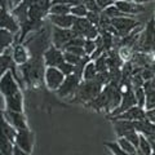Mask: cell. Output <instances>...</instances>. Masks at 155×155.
<instances>
[{
	"instance_id": "cell-43",
	"label": "cell",
	"mask_w": 155,
	"mask_h": 155,
	"mask_svg": "<svg viewBox=\"0 0 155 155\" xmlns=\"http://www.w3.org/2000/svg\"><path fill=\"white\" fill-rule=\"evenodd\" d=\"M13 155H30V154L26 153V151H23V150H21L18 146H16V145H14V151H13Z\"/></svg>"
},
{
	"instance_id": "cell-42",
	"label": "cell",
	"mask_w": 155,
	"mask_h": 155,
	"mask_svg": "<svg viewBox=\"0 0 155 155\" xmlns=\"http://www.w3.org/2000/svg\"><path fill=\"white\" fill-rule=\"evenodd\" d=\"M145 137L147 138V141L150 142V145H151V149H153V151H155V133L147 134V136H145Z\"/></svg>"
},
{
	"instance_id": "cell-18",
	"label": "cell",
	"mask_w": 155,
	"mask_h": 155,
	"mask_svg": "<svg viewBox=\"0 0 155 155\" xmlns=\"http://www.w3.org/2000/svg\"><path fill=\"white\" fill-rule=\"evenodd\" d=\"M49 21L56 27L72 28V25H74V21H75V16H72V14H65V16H52V14H49Z\"/></svg>"
},
{
	"instance_id": "cell-25",
	"label": "cell",
	"mask_w": 155,
	"mask_h": 155,
	"mask_svg": "<svg viewBox=\"0 0 155 155\" xmlns=\"http://www.w3.org/2000/svg\"><path fill=\"white\" fill-rule=\"evenodd\" d=\"M14 145L11 140H8L4 136H0V153L4 155H13Z\"/></svg>"
},
{
	"instance_id": "cell-7",
	"label": "cell",
	"mask_w": 155,
	"mask_h": 155,
	"mask_svg": "<svg viewBox=\"0 0 155 155\" xmlns=\"http://www.w3.org/2000/svg\"><path fill=\"white\" fill-rule=\"evenodd\" d=\"M65 75L61 72L58 67H47L44 74V83L48 89L57 91L65 80Z\"/></svg>"
},
{
	"instance_id": "cell-5",
	"label": "cell",
	"mask_w": 155,
	"mask_h": 155,
	"mask_svg": "<svg viewBox=\"0 0 155 155\" xmlns=\"http://www.w3.org/2000/svg\"><path fill=\"white\" fill-rule=\"evenodd\" d=\"M75 36H78V35L72 31V28H61V27H56V26H53V28H52V44L61 51H62V48Z\"/></svg>"
},
{
	"instance_id": "cell-32",
	"label": "cell",
	"mask_w": 155,
	"mask_h": 155,
	"mask_svg": "<svg viewBox=\"0 0 155 155\" xmlns=\"http://www.w3.org/2000/svg\"><path fill=\"white\" fill-rule=\"evenodd\" d=\"M102 12H104L109 18H118V17H124V16H125V14H123L118 8L115 7V4H114V5H111V7H109V8H106L105 11H102ZM129 17H130V16H129Z\"/></svg>"
},
{
	"instance_id": "cell-26",
	"label": "cell",
	"mask_w": 155,
	"mask_h": 155,
	"mask_svg": "<svg viewBox=\"0 0 155 155\" xmlns=\"http://www.w3.org/2000/svg\"><path fill=\"white\" fill-rule=\"evenodd\" d=\"M96 65L97 72H105L109 71V65H107V52H105L104 54H101L98 58H96L93 61Z\"/></svg>"
},
{
	"instance_id": "cell-29",
	"label": "cell",
	"mask_w": 155,
	"mask_h": 155,
	"mask_svg": "<svg viewBox=\"0 0 155 155\" xmlns=\"http://www.w3.org/2000/svg\"><path fill=\"white\" fill-rule=\"evenodd\" d=\"M118 145L124 150L125 153H128L129 155H133V154L137 153V149L134 147V145L130 143L125 137H120V138H119V141H118Z\"/></svg>"
},
{
	"instance_id": "cell-35",
	"label": "cell",
	"mask_w": 155,
	"mask_h": 155,
	"mask_svg": "<svg viewBox=\"0 0 155 155\" xmlns=\"http://www.w3.org/2000/svg\"><path fill=\"white\" fill-rule=\"evenodd\" d=\"M124 137L127 138L132 145H134V147L137 149L138 143H140V133H138V132H136V130H132V132H129V133L125 134Z\"/></svg>"
},
{
	"instance_id": "cell-47",
	"label": "cell",
	"mask_w": 155,
	"mask_h": 155,
	"mask_svg": "<svg viewBox=\"0 0 155 155\" xmlns=\"http://www.w3.org/2000/svg\"><path fill=\"white\" fill-rule=\"evenodd\" d=\"M151 155H155V151H153V153H151Z\"/></svg>"
},
{
	"instance_id": "cell-24",
	"label": "cell",
	"mask_w": 155,
	"mask_h": 155,
	"mask_svg": "<svg viewBox=\"0 0 155 155\" xmlns=\"http://www.w3.org/2000/svg\"><path fill=\"white\" fill-rule=\"evenodd\" d=\"M71 7L65 5V4H51L49 14L52 16H65V14H70Z\"/></svg>"
},
{
	"instance_id": "cell-20",
	"label": "cell",
	"mask_w": 155,
	"mask_h": 155,
	"mask_svg": "<svg viewBox=\"0 0 155 155\" xmlns=\"http://www.w3.org/2000/svg\"><path fill=\"white\" fill-rule=\"evenodd\" d=\"M11 13L13 14V17L17 19V22L21 25V23H23L28 19V5L22 0L18 5H16L12 9Z\"/></svg>"
},
{
	"instance_id": "cell-14",
	"label": "cell",
	"mask_w": 155,
	"mask_h": 155,
	"mask_svg": "<svg viewBox=\"0 0 155 155\" xmlns=\"http://www.w3.org/2000/svg\"><path fill=\"white\" fill-rule=\"evenodd\" d=\"M143 120L146 119V115H145V110L142 107H140V106H133V107H130L129 110L124 111V113L116 115V116H113L111 120Z\"/></svg>"
},
{
	"instance_id": "cell-36",
	"label": "cell",
	"mask_w": 155,
	"mask_h": 155,
	"mask_svg": "<svg viewBox=\"0 0 155 155\" xmlns=\"http://www.w3.org/2000/svg\"><path fill=\"white\" fill-rule=\"evenodd\" d=\"M84 52L87 56H92V53L96 51V43L94 40H89V39H85V43H84Z\"/></svg>"
},
{
	"instance_id": "cell-11",
	"label": "cell",
	"mask_w": 155,
	"mask_h": 155,
	"mask_svg": "<svg viewBox=\"0 0 155 155\" xmlns=\"http://www.w3.org/2000/svg\"><path fill=\"white\" fill-rule=\"evenodd\" d=\"M30 53H28L26 45L23 43H14L12 47V58L14 61V64L21 66L23 64L30 60Z\"/></svg>"
},
{
	"instance_id": "cell-38",
	"label": "cell",
	"mask_w": 155,
	"mask_h": 155,
	"mask_svg": "<svg viewBox=\"0 0 155 155\" xmlns=\"http://www.w3.org/2000/svg\"><path fill=\"white\" fill-rule=\"evenodd\" d=\"M62 52H70V53H72V54H76V56H79V57L87 56L83 47H67L66 49H64Z\"/></svg>"
},
{
	"instance_id": "cell-17",
	"label": "cell",
	"mask_w": 155,
	"mask_h": 155,
	"mask_svg": "<svg viewBox=\"0 0 155 155\" xmlns=\"http://www.w3.org/2000/svg\"><path fill=\"white\" fill-rule=\"evenodd\" d=\"M16 43V35L4 28H0V54H4Z\"/></svg>"
},
{
	"instance_id": "cell-31",
	"label": "cell",
	"mask_w": 155,
	"mask_h": 155,
	"mask_svg": "<svg viewBox=\"0 0 155 155\" xmlns=\"http://www.w3.org/2000/svg\"><path fill=\"white\" fill-rule=\"evenodd\" d=\"M134 97H136V101H137V106L143 109L145 107V101H146V93H145L143 87L142 88L134 89Z\"/></svg>"
},
{
	"instance_id": "cell-40",
	"label": "cell",
	"mask_w": 155,
	"mask_h": 155,
	"mask_svg": "<svg viewBox=\"0 0 155 155\" xmlns=\"http://www.w3.org/2000/svg\"><path fill=\"white\" fill-rule=\"evenodd\" d=\"M96 3H97V5L100 7L101 11H105L106 8L114 5V4H115V0H96Z\"/></svg>"
},
{
	"instance_id": "cell-41",
	"label": "cell",
	"mask_w": 155,
	"mask_h": 155,
	"mask_svg": "<svg viewBox=\"0 0 155 155\" xmlns=\"http://www.w3.org/2000/svg\"><path fill=\"white\" fill-rule=\"evenodd\" d=\"M145 115H146V119H147V120H150L151 123L155 124V109L145 110Z\"/></svg>"
},
{
	"instance_id": "cell-46",
	"label": "cell",
	"mask_w": 155,
	"mask_h": 155,
	"mask_svg": "<svg viewBox=\"0 0 155 155\" xmlns=\"http://www.w3.org/2000/svg\"><path fill=\"white\" fill-rule=\"evenodd\" d=\"M9 2H11V4H12V7H13V3H12V0H9Z\"/></svg>"
},
{
	"instance_id": "cell-30",
	"label": "cell",
	"mask_w": 155,
	"mask_h": 155,
	"mask_svg": "<svg viewBox=\"0 0 155 155\" xmlns=\"http://www.w3.org/2000/svg\"><path fill=\"white\" fill-rule=\"evenodd\" d=\"M70 14H72V16L75 17H85L87 14H88V9H87L85 4H79V5H74L71 7V12Z\"/></svg>"
},
{
	"instance_id": "cell-23",
	"label": "cell",
	"mask_w": 155,
	"mask_h": 155,
	"mask_svg": "<svg viewBox=\"0 0 155 155\" xmlns=\"http://www.w3.org/2000/svg\"><path fill=\"white\" fill-rule=\"evenodd\" d=\"M137 153L140 155H151V153H153L151 145L147 141V138L141 133H140V143L137 146Z\"/></svg>"
},
{
	"instance_id": "cell-44",
	"label": "cell",
	"mask_w": 155,
	"mask_h": 155,
	"mask_svg": "<svg viewBox=\"0 0 155 155\" xmlns=\"http://www.w3.org/2000/svg\"><path fill=\"white\" fill-rule=\"evenodd\" d=\"M133 3H137V4H145V3H150V2H154V0H130Z\"/></svg>"
},
{
	"instance_id": "cell-6",
	"label": "cell",
	"mask_w": 155,
	"mask_h": 155,
	"mask_svg": "<svg viewBox=\"0 0 155 155\" xmlns=\"http://www.w3.org/2000/svg\"><path fill=\"white\" fill-rule=\"evenodd\" d=\"M80 83H81V78L78 76L75 72H74V74L67 75L65 78L64 83L61 84V87L56 92H57V94L60 96V97L65 98V97H69V96L75 94V92H76L78 87H79Z\"/></svg>"
},
{
	"instance_id": "cell-48",
	"label": "cell",
	"mask_w": 155,
	"mask_h": 155,
	"mask_svg": "<svg viewBox=\"0 0 155 155\" xmlns=\"http://www.w3.org/2000/svg\"><path fill=\"white\" fill-rule=\"evenodd\" d=\"M133 155H140V154H138V153H136V154H133Z\"/></svg>"
},
{
	"instance_id": "cell-2",
	"label": "cell",
	"mask_w": 155,
	"mask_h": 155,
	"mask_svg": "<svg viewBox=\"0 0 155 155\" xmlns=\"http://www.w3.org/2000/svg\"><path fill=\"white\" fill-rule=\"evenodd\" d=\"M101 92H102V84L96 78L92 80H81L75 92V100L87 105L93 101Z\"/></svg>"
},
{
	"instance_id": "cell-49",
	"label": "cell",
	"mask_w": 155,
	"mask_h": 155,
	"mask_svg": "<svg viewBox=\"0 0 155 155\" xmlns=\"http://www.w3.org/2000/svg\"><path fill=\"white\" fill-rule=\"evenodd\" d=\"M154 19H155V11H154Z\"/></svg>"
},
{
	"instance_id": "cell-13",
	"label": "cell",
	"mask_w": 155,
	"mask_h": 155,
	"mask_svg": "<svg viewBox=\"0 0 155 155\" xmlns=\"http://www.w3.org/2000/svg\"><path fill=\"white\" fill-rule=\"evenodd\" d=\"M0 28H4V30L17 35L19 32V23L9 11H3L2 16H0Z\"/></svg>"
},
{
	"instance_id": "cell-50",
	"label": "cell",
	"mask_w": 155,
	"mask_h": 155,
	"mask_svg": "<svg viewBox=\"0 0 155 155\" xmlns=\"http://www.w3.org/2000/svg\"><path fill=\"white\" fill-rule=\"evenodd\" d=\"M0 155H4V154H2V153H0Z\"/></svg>"
},
{
	"instance_id": "cell-3",
	"label": "cell",
	"mask_w": 155,
	"mask_h": 155,
	"mask_svg": "<svg viewBox=\"0 0 155 155\" xmlns=\"http://www.w3.org/2000/svg\"><path fill=\"white\" fill-rule=\"evenodd\" d=\"M0 93L3 94L4 101L22 94L21 89H19V84L16 80V78H14L12 70H8L0 78Z\"/></svg>"
},
{
	"instance_id": "cell-4",
	"label": "cell",
	"mask_w": 155,
	"mask_h": 155,
	"mask_svg": "<svg viewBox=\"0 0 155 155\" xmlns=\"http://www.w3.org/2000/svg\"><path fill=\"white\" fill-rule=\"evenodd\" d=\"M141 23L138 21H136L134 18L129 17V16H124V17H118V18H111V26L115 28L118 36L124 38L128 34L134 30L137 26H140Z\"/></svg>"
},
{
	"instance_id": "cell-28",
	"label": "cell",
	"mask_w": 155,
	"mask_h": 155,
	"mask_svg": "<svg viewBox=\"0 0 155 155\" xmlns=\"http://www.w3.org/2000/svg\"><path fill=\"white\" fill-rule=\"evenodd\" d=\"M133 53H134L133 49L129 47H120L118 49V54L120 57V60L123 61V64L124 62H130V60L133 57Z\"/></svg>"
},
{
	"instance_id": "cell-10",
	"label": "cell",
	"mask_w": 155,
	"mask_h": 155,
	"mask_svg": "<svg viewBox=\"0 0 155 155\" xmlns=\"http://www.w3.org/2000/svg\"><path fill=\"white\" fill-rule=\"evenodd\" d=\"M122 94H123L122 102H120V105L118 106V109H115L113 113H111L110 118H113V116H116V115L124 113V111L129 110L130 107H133V106H137V101H136L134 91L133 89H128L127 92H123Z\"/></svg>"
},
{
	"instance_id": "cell-9",
	"label": "cell",
	"mask_w": 155,
	"mask_h": 155,
	"mask_svg": "<svg viewBox=\"0 0 155 155\" xmlns=\"http://www.w3.org/2000/svg\"><path fill=\"white\" fill-rule=\"evenodd\" d=\"M43 57H44V62H45L47 67H58L62 62H65L64 52L61 49H58V48H56L53 44L45 51Z\"/></svg>"
},
{
	"instance_id": "cell-12",
	"label": "cell",
	"mask_w": 155,
	"mask_h": 155,
	"mask_svg": "<svg viewBox=\"0 0 155 155\" xmlns=\"http://www.w3.org/2000/svg\"><path fill=\"white\" fill-rule=\"evenodd\" d=\"M115 7L125 16H132V14H138L141 12H145V7L142 4L133 3L130 0H119L115 3Z\"/></svg>"
},
{
	"instance_id": "cell-19",
	"label": "cell",
	"mask_w": 155,
	"mask_h": 155,
	"mask_svg": "<svg viewBox=\"0 0 155 155\" xmlns=\"http://www.w3.org/2000/svg\"><path fill=\"white\" fill-rule=\"evenodd\" d=\"M114 123V127H115V130L118 133L119 137H124L127 133L132 132V130H136L134 129V122L132 120H113Z\"/></svg>"
},
{
	"instance_id": "cell-15",
	"label": "cell",
	"mask_w": 155,
	"mask_h": 155,
	"mask_svg": "<svg viewBox=\"0 0 155 155\" xmlns=\"http://www.w3.org/2000/svg\"><path fill=\"white\" fill-rule=\"evenodd\" d=\"M5 119L11 123L14 128L17 130L19 129H27V122H26V118L22 113H17V111H11V110H5L3 111Z\"/></svg>"
},
{
	"instance_id": "cell-37",
	"label": "cell",
	"mask_w": 155,
	"mask_h": 155,
	"mask_svg": "<svg viewBox=\"0 0 155 155\" xmlns=\"http://www.w3.org/2000/svg\"><path fill=\"white\" fill-rule=\"evenodd\" d=\"M64 57H65V61L66 62H69V64L74 65V66L81 60V57L76 56V54H72V53H70V52H64Z\"/></svg>"
},
{
	"instance_id": "cell-21",
	"label": "cell",
	"mask_w": 155,
	"mask_h": 155,
	"mask_svg": "<svg viewBox=\"0 0 155 155\" xmlns=\"http://www.w3.org/2000/svg\"><path fill=\"white\" fill-rule=\"evenodd\" d=\"M16 65L12 58V48L8 49L4 54H0V78H2L8 70H11L12 67Z\"/></svg>"
},
{
	"instance_id": "cell-34",
	"label": "cell",
	"mask_w": 155,
	"mask_h": 155,
	"mask_svg": "<svg viewBox=\"0 0 155 155\" xmlns=\"http://www.w3.org/2000/svg\"><path fill=\"white\" fill-rule=\"evenodd\" d=\"M106 146H107L111 151H113L114 155H129L128 153H125L124 150L119 146L118 142H107V143H106Z\"/></svg>"
},
{
	"instance_id": "cell-16",
	"label": "cell",
	"mask_w": 155,
	"mask_h": 155,
	"mask_svg": "<svg viewBox=\"0 0 155 155\" xmlns=\"http://www.w3.org/2000/svg\"><path fill=\"white\" fill-rule=\"evenodd\" d=\"M0 136L7 137L8 140H11L12 142H14L16 136H17V129L5 119L3 111H0Z\"/></svg>"
},
{
	"instance_id": "cell-1",
	"label": "cell",
	"mask_w": 155,
	"mask_h": 155,
	"mask_svg": "<svg viewBox=\"0 0 155 155\" xmlns=\"http://www.w3.org/2000/svg\"><path fill=\"white\" fill-rule=\"evenodd\" d=\"M31 57L43 56L45 51L52 45V32L48 27H41L40 30L32 32L23 41Z\"/></svg>"
},
{
	"instance_id": "cell-39",
	"label": "cell",
	"mask_w": 155,
	"mask_h": 155,
	"mask_svg": "<svg viewBox=\"0 0 155 155\" xmlns=\"http://www.w3.org/2000/svg\"><path fill=\"white\" fill-rule=\"evenodd\" d=\"M52 4H65L69 7H74V5H79L83 4V0H52Z\"/></svg>"
},
{
	"instance_id": "cell-33",
	"label": "cell",
	"mask_w": 155,
	"mask_h": 155,
	"mask_svg": "<svg viewBox=\"0 0 155 155\" xmlns=\"http://www.w3.org/2000/svg\"><path fill=\"white\" fill-rule=\"evenodd\" d=\"M58 69L61 70V72H62V74H64L65 76H67V75L74 74V71H75V66L65 61V62H62V64H61L60 66H58Z\"/></svg>"
},
{
	"instance_id": "cell-22",
	"label": "cell",
	"mask_w": 155,
	"mask_h": 155,
	"mask_svg": "<svg viewBox=\"0 0 155 155\" xmlns=\"http://www.w3.org/2000/svg\"><path fill=\"white\" fill-rule=\"evenodd\" d=\"M143 89L146 93V101H145V110L155 109V88L143 84Z\"/></svg>"
},
{
	"instance_id": "cell-45",
	"label": "cell",
	"mask_w": 155,
	"mask_h": 155,
	"mask_svg": "<svg viewBox=\"0 0 155 155\" xmlns=\"http://www.w3.org/2000/svg\"><path fill=\"white\" fill-rule=\"evenodd\" d=\"M3 11H5V9H3V8H2V5H0V16H2V13H3Z\"/></svg>"
},
{
	"instance_id": "cell-8",
	"label": "cell",
	"mask_w": 155,
	"mask_h": 155,
	"mask_svg": "<svg viewBox=\"0 0 155 155\" xmlns=\"http://www.w3.org/2000/svg\"><path fill=\"white\" fill-rule=\"evenodd\" d=\"M14 145L21 150L30 154L34 147V133L30 129H19L17 130V136L14 140Z\"/></svg>"
},
{
	"instance_id": "cell-27",
	"label": "cell",
	"mask_w": 155,
	"mask_h": 155,
	"mask_svg": "<svg viewBox=\"0 0 155 155\" xmlns=\"http://www.w3.org/2000/svg\"><path fill=\"white\" fill-rule=\"evenodd\" d=\"M97 69H96V65L93 61H89L88 64H87L85 69L83 71V80H92L94 79V78L97 76Z\"/></svg>"
}]
</instances>
